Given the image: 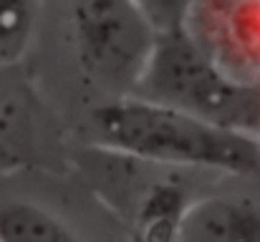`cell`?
<instances>
[{
	"label": "cell",
	"mask_w": 260,
	"mask_h": 242,
	"mask_svg": "<svg viewBox=\"0 0 260 242\" xmlns=\"http://www.w3.org/2000/svg\"><path fill=\"white\" fill-rule=\"evenodd\" d=\"M129 96L260 139V81L238 79L225 71L184 28L157 36L152 56Z\"/></svg>",
	"instance_id": "7a4b0ae2"
},
{
	"label": "cell",
	"mask_w": 260,
	"mask_h": 242,
	"mask_svg": "<svg viewBox=\"0 0 260 242\" xmlns=\"http://www.w3.org/2000/svg\"><path fill=\"white\" fill-rule=\"evenodd\" d=\"M69 28L81 71L111 98L134 91L159 36L134 0H69Z\"/></svg>",
	"instance_id": "3957f363"
},
{
	"label": "cell",
	"mask_w": 260,
	"mask_h": 242,
	"mask_svg": "<svg viewBox=\"0 0 260 242\" xmlns=\"http://www.w3.org/2000/svg\"><path fill=\"white\" fill-rule=\"evenodd\" d=\"M184 30L233 76L260 81V0H192Z\"/></svg>",
	"instance_id": "277c9868"
},
{
	"label": "cell",
	"mask_w": 260,
	"mask_h": 242,
	"mask_svg": "<svg viewBox=\"0 0 260 242\" xmlns=\"http://www.w3.org/2000/svg\"><path fill=\"white\" fill-rule=\"evenodd\" d=\"M192 197L174 177H152L126 217L134 242H177L179 222Z\"/></svg>",
	"instance_id": "8992f818"
},
{
	"label": "cell",
	"mask_w": 260,
	"mask_h": 242,
	"mask_svg": "<svg viewBox=\"0 0 260 242\" xmlns=\"http://www.w3.org/2000/svg\"><path fill=\"white\" fill-rule=\"evenodd\" d=\"M93 144L129 159L170 169H207L222 174L260 171V139L228 131L177 109L119 96L91 111Z\"/></svg>",
	"instance_id": "6da1fadb"
},
{
	"label": "cell",
	"mask_w": 260,
	"mask_h": 242,
	"mask_svg": "<svg viewBox=\"0 0 260 242\" xmlns=\"http://www.w3.org/2000/svg\"><path fill=\"white\" fill-rule=\"evenodd\" d=\"M38 0H0V66L15 63L33 36Z\"/></svg>",
	"instance_id": "ba28073f"
},
{
	"label": "cell",
	"mask_w": 260,
	"mask_h": 242,
	"mask_svg": "<svg viewBox=\"0 0 260 242\" xmlns=\"http://www.w3.org/2000/svg\"><path fill=\"white\" fill-rule=\"evenodd\" d=\"M134 3L157 33L182 30L192 5V0H134Z\"/></svg>",
	"instance_id": "9c48e42d"
},
{
	"label": "cell",
	"mask_w": 260,
	"mask_h": 242,
	"mask_svg": "<svg viewBox=\"0 0 260 242\" xmlns=\"http://www.w3.org/2000/svg\"><path fill=\"white\" fill-rule=\"evenodd\" d=\"M0 242H81L56 212L30 199L0 202Z\"/></svg>",
	"instance_id": "52a82bcc"
},
{
	"label": "cell",
	"mask_w": 260,
	"mask_h": 242,
	"mask_svg": "<svg viewBox=\"0 0 260 242\" xmlns=\"http://www.w3.org/2000/svg\"><path fill=\"white\" fill-rule=\"evenodd\" d=\"M177 242H260V204L238 194H205L187 204Z\"/></svg>",
	"instance_id": "5b68a950"
}]
</instances>
